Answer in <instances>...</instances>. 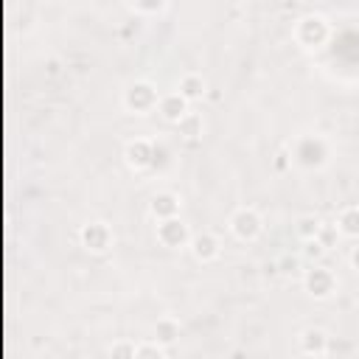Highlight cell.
Instances as JSON below:
<instances>
[{
  "instance_id": "obj_1",
  "label": "cell",
  "mask_w": 359,
  "mask_h": 359,
  "mask_svg": "<svg viewBox=\"0 0 359 359\" xmlns=\"http://www.w3.org/2000/svg\"><path fill=\"white\" fill-rule=\"evenodd\" d=\"M286 151L292 157V165H297L303 171H320L331 160V143L320 132H300V135H294L292 143L286 146Z\"/></svg>"
},
{
  "instance_id": "obj_2",
  "label": "cell",
  "mask_w": 359,
  "mask_h": 359,
  "mask_svg": "<svg viewBox=\"0 0 359 359\" xmlns=\"http://www.w3.org/2000/svg\"><path fill=\"white\" fill-rule=\"evenodd\" d=\"M292 39L303 50H320V48H325L328 39H331V22H328V17L320 14V11H309V14L297 17L294 25H292Z\"/></svg>"
},
{
  "instance_id": "obj_3",
  "label": "cell",
  "mask_w": 359,
  "mask_h": 359,
  "mask_svg": "<svg viewBox=\"0 0 359 359\" xmlns=\"http://www.w3.org/2000/svg\"><path fill=\"white\" fill-rule=\"evenodd\" d=\"M121 107L129 115H151L160 107V90L149 79H135L121 93Z\"/></svg>"
},
{
  "instance_id": "obj_4",
  "label": "cell",
  "mask_w": 359,
  "mask_h": 359,
  "mask_svg": "<svg viewBox=\"0 0 359 359\" xmlns=\"http://www.w3.org/2000/svg\"><path fill=\"white\" fill-rule=\"evenodd\" d=\"M300 280H303L306 294L314 297V300H328V297H334L337 289H339L337 272H334L331 266H325V264H311L309 269H303V278H300Z\"/></svg>"
},
{
  "instance_id": "obj_5",
  "label": "cell",
  "mask_w": 359,
  "mask_h": 359,
  "mask_svg": "<svg viewBox=\"0 0 359 359\" xmlns=\"http://www.w3.org/2000/svg\"><path fill=\"white\" fill-rule=\"evenodd\" d=\"M79 244H81L87 252H93V255H104V252H109L112 244H115V230H112V224L104 222V219H90V222H84V224L79 227Z\"/></svg>"
},
{
  "instance_id": "obj_6",
  "label": "cell",
  "mask_w": 359,
  "mask_h": 359,
  "mask_svg": "<svg viewBox=\"0 0 359 359\" xmlns=\"http://www.w3.org/2000/svg\"><path fill=\"white\" fill-rule=\"evenodd\" d=\"M227 230L233 233V238L250 244V241H255V238L264 233V216H261L252 205H241V208H236V210L230 213Z\"/></svg>"
},
{
  "instance_id": "obj_7",
  "label": "cell",
  "mask_w": 359,
  "mask_h": 359,
  "mask_svg": "<svg viewBox=\"0 0 359 359\" xmlns=\"http://www.w3.org/2000/svg\"><path fill=\"white\" fill-rule=\"evenodd\" d=\"M154 160H157V143L154 140L132 137L123 143V163L129 171H135V174L149 171V168H154Z\"/></svg>"
},
{
  "instance_id": "obj_8",
  "label": "cell",
  "mask_w": 359,
  "mask_h": 359,
  "mask_svg": "<svg viewBox=\"0 0 359 359\" xmlns=\"http://www.w3.org/2000/svg\"><path fill=\"white\" fill-rule=\"evenodd\" d=\"M154 236L165 250H185L191 244V238H194V233H191V227H188V222L182 216L157 222L154 224Z\"/></svg>"
},
{
  "instance_id": "obj_9",
  "label": "cell",
  "mask_w": 359,
  "mask_h": 359,
  "mask_svg": "<svg viewBox=\"0 0 359 359\" xmlns=\"http://www.w3.org/2000/svg\"><path fill=\"white\" fill-rule=\"evenodd\" d=\"M328 345H331V337H328V331L320 328V325H309V328H303V331L297 334V351H300L303 356H309V359L325 356V353H328Z\"/></svg>"
},
{
  "instance_id": "obj_10",
  "label": "cell",
  "mask_w": 359,
  "mask_h": 359,
  "mask_svg": "<svg viewBox=\"0 0 359 359\" xmlns=\"http://www.w3.org/2000/svg\"><path fill=\"white\" fill-rule=\"evenodd\" d=\"M188 250H191V255H194L199 264H210V261H216V258L222 255V241H219L216 233L202 230V233H194Z\"/></svg>"
},
{
  "instance_id": "obj_11",
  "label": "cell",
  "mask_w": 359,
  "mask_h": 359,
  "mask_svg": "<svg viewBox=\"0 0 359 359\" xmlns=\"http://www.w3.org/2000/svg\"><path fill=\"white\" fill-rule=\"evenodd\" d=\"M182 210V199L174 194V191H157L151 199H149V213L154 222H165V219H174L180 216Z\"/></svg>"
},
{
  "instance_id": "obj_12",
  "label": "cell",
  "mask_w": 359,
  "mask_h": 359,
  "mask_svg": "<svg viewBox=\"0 0 359 359\" xmlns=\"http://www.w3.org/2000/svg\"><path fill=\"white\" fill-rule=\"evenodd\" d=\"M180 334H182V323H180L177 317H171V314L157 317L154 325H151V339H154L160 348H171V345H177Z\"/></svg>"
},
{
  "instance_id": "obj_13",
  "label": "cell",
  "mask_w": 359,
  "mask_h": 359,
  "mask_svg": "<svg viewBox=\"0 0 359 359\" xmlns=\"http://www.w3.org/2000/svg\"><path fill=\"white\" fill-rule=\"evenodd\" d=\"M177 93H180L188 104H196V101H202V98L208 95V81H205L202 73L188 70V73L180 76V81H177Z\"/></svg>"
},
{
  "instance_id": "obj_14",
  "label": "cell",
  "mask_w": 359,
  "mask_h": 359,
  "mask_svg": "<svg viewBox=\"0 0 359 359\" xmlns=\"http://www.w3.org/2000/svg\"><path fill=\"white\" fill-rule=\"evenodd\" d=\"M157 112H160L168 123L177 126V123L191 112V104H188L177 90H171V93H163V95H160V107H157Z\"/></svg>"
},
{
  "instance_id": "obj_15",
  "label": "cell",
  "mask_w": 359,
  "mask_h": 359,
  "mask_svg": "<svg viewBox=\"0 0 359 359\" xmlns=\"http://www.w3.org/2000/svg\"><path fill=\"white\" fill-rule=\"evenodd\" d=\"M334 224H337V233H339L342 238L359 241V205H345V208L334 216Z\"/></svg>"
},
{
  "instance_id": "obj_16",
  "label": "cell",
  "mask_w": 359,
  "mask_h": 359,
  "mask_svg": "<svg viewBox=\"0 0 359 359\" xmlns=\"http://www.w3.org/2000/svg\"><path fill=\"white\" fill-rule=\"evenodd\" d=\"M320 227H323V219L317 213H300L294 219V236L300 241H314L317 233H320Z\"/></svg>"
},
{
  "instance_id": "obj_17",
  "label": "cell",
  "mask_w": 359,
  "mask_h": 359,
  "mask_svg": "<svg viewBox=\"0 0 359 359\" xmlns=\"http://www.w3.org/2000/svg\"><path fill=\"white\" fill-rule=\"evenodd\" d=\"M177 132L182 135V137H188V140H196V137H202V132H205V118H202V112H196V109H191L180 123H177Z\"/></svg>"
},
{
  "instance_id": "obj_18",
  "label": "cell",
  "mask_w": 359,
  "mask_h": 359,
  "mask_svg": "<svg viewBox=\"0 0 359 359\" xmlns=\"http://www.w3.org/2000/svg\"><path fill=\"white\" fill-rule=\"evenodd\" d=\"M168 8L165 0H137V3H126V11H132L135 17H154L163 14Z\"/></svg>"
},
{
  "instance_id": "obj_19",
  "label": "cell",
  "mask_w": 359,
  "mask_h": 359,
  "mask_svg": "<svg viewBox=\"0 0 359 359\" xmlns=\"http://www.w3.org/2000/svg\"><path fill=\"white\" fill-rule=\"evenodd\" d=\"M137 353V342L132 339H115L109 345V359H135Z\"/></svg>"
},
{
  "instance_id": "obj_20",
  "label": "cell",
  "mask_w": 359,
  "mask_h": 359,
  "mask_svg": "<svg viewBox=\"0 0 359 359\" xmlns=\"http://www.w3.org/2000/svg\"><path fill=\"white\" fill-rule=\"evenodd\" d=\"M135 359H165V348H160L154 339L137 342V353H135Z\"/></svg>"
},
{
  "instance_id": "obj_21",
  "label": "cell",
  "mask_w": 359,
  "mask_h": 359,
  "mask_svg": "<svg viewBox=\"0 0 359 359\" xmlns=\"http://www.w3.org/2000/svg\"><path fill=\"white\" fill-rule=\"evenodd\" d=\"M339 238H342V236L337 233V224H334V222H323V227H320V233H317V241H320L325 250H331V247H337Z\"/></svg>"
},
{
  "instance_id": "obj_22",
  "label": "cell",
  "mask_w": 359,
  "mask_h": 359,
  "mask_svg": "<svg viewBox=\"0 0 359 359\" xmlns=\"http://www.w3.org/2000/svg\"><path fill=\"white\" fill-rule=\"evenodd\" d=\"M325 252H328V250H325L317 238H314V241H303V258H309L311 264H320V258H323Z\"/></svg>"
},
{
  "instance_id": "obj_23",
  "label": "cell",
  "mask_w": 359,
  "mask_h": 359,
  "mask_svg": "<svg viewBox=\"0 0 359 359\" xmlns=\"http://www.w3.org/2000/svg\"><path fill=\"white\" fill-rule=\"evenodd\" d=\"M283 275H289V272H294V269H300V258L297 255H280L278 258V264H275Z\"/></svg>"
},
{
  "instance_id": "obj_24",
  "label": "cell",
  "mask_w": 359,
  "mask_h": 359,
  "mask_svg": "<svg viewBox=\"0 0 359 359\" xmlns=\"http://www.w3.org/2000/svg\"><path fill=\"white\" fill-rule=\"evenodd\" d=\"M275 171H286V168H292V157H289V151L286 149H280L278 154H275Z\"/></svg>"
},
{
  "instance_id": "obj_25",
  "label": "cell",
  "mask_w": 359,
  "mask_h": 359,
  "mask_svg": "<svg viewBox=\"0 0 359 359\" xmlns=\"http://www.w3.org/2000/svg\"><path fill=\"white\" fill-rule=\"evenodd\" d=\"M348 264H351V269H356V272H359V244H353V247H351V252H348Z\"/></svg>"
},
{
  "instance_id": "obj_26",
  "label": "cell",
  "mask_w": 359,
  "mask_h": 359,
  "mask_svg": "<svg viewBox=\"0 0 359 359\" xmlns=\"http://www.w3.org/2000/svg\"><path fill=\"white\" fill-rule=\"evenodd\" d=\"M59 67H62V62H59L56 56H53V59H48V65H45V70H48L50 76H56V73H59Z\"/></svg>"
}]
</instances>
